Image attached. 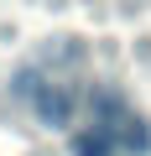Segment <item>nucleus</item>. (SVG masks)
<instances>
[{"label": "nucleus", "instance_id": "1", "mask_svg": "<svg viewBox=\"0 0 151 156\" xmlns=\"http://www.w3.org/2000/svg\"><path fill=\"white\" fill-rule=\"evenodd\" d=\"M31 104H37V115H42L47 125H68V120H73V94H68V89H37Z\"/></svg>", "mask_w": 151, "mask_h": 156}, {"label": "nucleus", "instance_id": "2", "mask_svg": "<svg viewBox=\"0 0 151 156\" xmlns=\"http://www.w3.org/2000/svg\"><path fill=\"white\" fill-rule=\"evenodd\" d=\"M73 156H115V135L110 130H78L73 135Z\"/></svg>", "mask_w": 151, "mask_h": 156}, {"label": "nucleus", "instance_id": "3", "mask_svg": "<svg viewBox=\"0 0 151 156\" xmlns=\"http://www.w3.org/2000/svg\"><path fill=\"white\" fill-rule=\"evenodd\" d=\"M130 130H125V146L130 151H151V130H146V120H125Z\"/></svg>", "mask_w": 151, "mask_h": 156}]
</instances>
